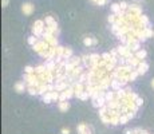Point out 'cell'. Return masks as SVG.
Masks as SVG:
<instances>
[{"label":"cell","instance_id":"cell-1","mask_svg":"<svg viewBox=\"0 0 154 134\" xmlns=\"http://www.w3.org/2000/svg\"><path fill=\"white\" fill-rule=\"evenodd\" d=\"M23 79L26 80L27 86H36V87H39L40 83H42L39 80V75L38 74H27V72H24Z\"/></svg>","mask_w":154,"mask_h":134},{"label":"cell","instance_id":"cell-2","mask_svg":"<svg viewBox=\"0 0 154 134\" xmlns=\"http://www.w3.org/2000/svg\"><path fill=\"white\" fill-rule=\"evenodd\" d=\"M126 46H127L131 50V51H138V50H141V42L137 39L135 36H131V38H127V42H126Z\"/></svg>","mask_w":154,"mask_h":134},{"label":"cell","instance_id":"cell-3","mask_svg":"<svg viewBox=\"0 0 154 134\" xmlns=\"http://www.w3.org/2000/svg\"><path fill=\"white\" fill-rule=\"evenodd\" d=\"M50 47V44L48 43H47V42H46V40H40V42H38V43H36V44H34L32 46V50H34V51H35V52H38L39 54L40 51H43V50H46V48H48Z\"/></svg>","mask_w":154,"mask_h":134},{"label":"cell","instance_id":"cell-4","mask_svg":"<svg viewBox=\"0 0 154 134\" xmlns=\"http://www.w3.org/2000/svg\"><path fill=\"white\" fill-rule=\"evenodd\" d=\"M84 90H86V87L83 86V83H80V82L74 83V91H75V97H76V98H79L80 94L83 93Z\"/></svg>","mask_w":154,"mask_h":134},{"label":"cell","instance_id":"cell-5","mask_svg":"<svg viewBox=\"0 0 154 134\" xmlns=\"http://www.w3.org/2000/svg\"><path fill=\"white\" fill-rule=\"evenodd\" d=\"M92 101V106L94 107H97V109H99V107H102V106H105L106 103V98H105V95L103 97H99V98H95V99H91Z\"/></svg>","mask_w":154,"mask_h":134},{"label":"cell","instance_id":"cell-6","mask_svg":"<svg viewBox=\"0 0 154 134\" xmlns=\"http://www.w3.org/2000/svg\"><path fill=\"white\" fill-rule=\"evenodd\" d=\"M126 11L130 12V13H134V15H142V9L138 4H129Z\"/></svg>","mask_w":154,"mask_h":134},{"label":"cell","instance_id":"cell-7","mask_svg":"<svg viewBox=\"0 0 154 134\" xmlns=\"http://www.w3.org/2000/svg\"><path fill=\"white\" fill-rule=\"evenodd\" d=\"M135 70L139 72V75H145L146 72H147V70H149V64L146 62H143V60H141V63L138 64V67H137Z\"/></svg>","mask_w":154,"mask_h":134},{"label":"cell","instance_id":"cell-8","mask_svg":"<svg viewBox=\"0 0 154 134\" xmlns=\"http://www.w3.org/2000/svg\"><path fill=\"white\" fill-rule=\"evenodd\" d=\"M22 12L24 15H31V13L34 12V4L32 3H24L22 5Z\"/></svg>","mask_w":154,"mask_h":134},{"label":"cell","instance_id":"cell-9","mask_svg":"<svg viewBox=\"0 0 154 134\" xmlns=\"http://www.w3.org/2000/svg\"><path fill=\"white\" fill-rule=\"evenodd\" d=\"M101 59H102V55H99V54H91V55H90V67L95 66Z\"/></svg>","mask_w":154,"mask_h":134},{"label":"cell","instance_id":"cell-10","mask_svg":"<svg viewBox=\"0 0 154 134\" xmlns=\"http://www.w3.org/2000/svg\"><path fill=\"white\" fill-rule=\"evenodd\" d=\"M67 87H70V86H68L66 80L64 82H55V90L56 91H64Z\"/></svg>","mask_w":154,"mask_h":134},{"label":"cell","instance_id":"cell-11","mask_svg":"<svg viewBox=\"0 0 154 134\" xmlns=\"http://www.w3.org/2000/svg\"><path fill=\"white\" fill-rule=\"evenodd\" d=\"M58 107H59V110H60L62 113H66L67 110L70 109V102H67V101H60L59 105H58Z\"/></svg>","mask_w":154,"mask_h":134},{"label":"cell","instance_id":"cell-12","mask_svg":"<svg viewBox=\"0 0 154 134\" xmlns=\"http://www.w3.org/2000/svg\"><path fill=\"white\" fill-rule=\"evenodd\" d=\"M129 50H130V48H129L126 44H121V46H118V47H117V51H118L119 56H125V55L127 54Z\"/></svg>","mask_w":154,"mask_h":134},{"label":"cell","instance_id":"cell-13","mask_svg":"<svg viewBox=\"0 0 154 134\" xmlns=\"http://www.w3.org/2000/svg\"><path fill=\"white\" fill-rule=\"evenodd\" d=\"M126 60H127V64H130V66H133V67H134V68H137V67H138V64L141 63V60H139V59L137 58L135 55H134L133 58H129V59H126Z\"/></svg>","mask_w":154,"mask_h":134},{"label":"cell","instance_id":"cell-14","mask_svg":"<svg viewBox=\"0 0 154 134\" xmlns=\"http://www.w3.org/2000/svg\"><path fill=\"white\" fill-rule=\"evenodd\" d=\"M83 43L86 47H90V46H95L98 43V40L95 39V38H88V36H86L83 40Z\"/></svg>","mask_w":154,"mask_h":134},{"label":"cell","instance_id":"cell-15","mask_svg":"<svg viewBox=\"0 0 154 134\" xmlns=\"http://www.w3.org/2000/svg\"><path fill=\"white\" fill-rule=\"evenodd\" d=\"M24 89H26V80L18 82V83L15 85V91H16V93H23Z\"/></svg>","mask_w":154,"mask_h":134},{"label":"cell","instance_id":"cell-16","mask_svg":"<svg viewBox=\"0 0 154 134\" xmlns=\"http://www.w3.org/2000/svg\"><path fill=\"white\" fill-rule=\"evenodd\" d=\"M44 40H46L50 46H52V47H56V46H58V40H56V38H55V35L48 36V38H46Z\"/></svg>","mask_w":154,"mask_h":134},{"label":"cell","instance_id":"cell-17","mask_svg":"<svg viewBox=\"0 0 154 134\" xmlns=\"http://www.w3.org/2000/svg\"><path fill=\"white\" fill-rule=\"evenodd\" d=\"M139 24H141L142 27H150V22H149V19H147V16L141 15V16H139Z\"/></svg>","mask_w":154,"mask_h":134},{"label":"cell","instance_id":"cell-18","mask_svg":"<svg viewBox=\"0 0 154 134\" xmlns=\"http://www.w3.org/2000/svg\"><path fill=\"white\" fill-rule=\"evenodd\" d=\"M121 87H122V85H121V82H119V79H111V89L114 90V91L119 90Z\"/></svg>","mask_w":154,"mask_h":134},{"label":"cell","instance_id":"cell-19","mask_svg":"<svg viewBox=\"0 0 154 134\" xmlns=\"http://www.w3.org/2000/svg\"><path fill=\"white\" fill-rule=\"evenodd\" d=\"M135 56L139 59V60H143V59L147 56V52H146V50H138L135 52Z\"/></svg>","mask_w":154,"mask_h":134},{"label":"cell","instance_id":"cell-20","mask_svg":"<svg viewBox=\"0 0 154 134\" xmlns=\"http://www.w3.org/2000/svg\"><path fill=\"white\" fill-rule=\"evenodd\" d=\"M105 98H106V102H110L113 99H115V91H106L105 93Z\"/></svg>","mask_w":154,"mask_h":134},{"label":"cell","instance_id":"cell-21","mask_svg":"<svg viewBox=\"0 0 154 134\" xmlns=\"http://www.w3.org/2000/svg\"><path fill=\"white\" fill-rule=\"evenodd\" d=\"M143 35L149 39V38H154V31L150 28V27H145L143 28Z\"/></svg>","mask_w":154,"mask_h":134},{"label":"cell","instance_id":"cell-22","mask_svg":"<svg viewBox=\"0 0 154 134\" xmlns=\"http://www.w3.org/2000/svg\"><path fill=\"white\" fill-rule=\"evenodd\" d=\"M27 91H28L30 95H38V94H39V89H38L36 86H28V87H27Z\"/></svg>","mask_w":154,"mask_h":134},{"label":"cell","instance_id":"cell-23","mask_svg":"<svg viewBox=\"0 0 154 134\" xmlns=\"http://www.w3.org/2000/svg\"><path fill=\"white\" fill-rule=\"evenodd\" d=\"M44 32V28H38V27H32V35L35 36H42Z\"/></svg>","mask_w":154,"mask_h":134},{"label":"cell","instance_id":"cell-24","mask_svg":"<svg viewBox=\"0 0 154 134\" xmlns=\"http://www.w3.org/2000/svg\"><path fill=\"white\" fill-rule=\"evenodd\" d=\"M72 56V50L68 47H64V52H63V59H70Z\"/></svg>","mask_w":154,"mask_h":134},{"label":"cell","instance_id":"cell-25","mask_svg":"<svg viewBox=\"0 0 154 134\" xmlns=\"http://www.w3.org/2000/svg\"><path fill=\"white\" fill-rule=\"evenodd\" d=\"M70 62L72 63L74 66H79L80 63H82V58H79V56H71Z\"/></svg>","mask_w":154,"mask_h":134},{"label":"cell","instance_id":"cell-26","mask_svg":"<svg viewBox=\"0 0 154 134\" xmlns=\"http://www.w3.org/2000/svg\"><path fill=\"white\" fill-rule=\"evenodd\" d=\"M50 94H51L52 102H56V101H59V97H60V93H59V91L54 90V91H50Z\"/></svg>","mask_w":154,"mask_h":134},{"label":"cell","instance_id":"cell-27","mask_svg":"<svg viewBox=\"0 0 154 134\" xmlns=\"http://www.w3.org/2000/svg\"><path fill=\"white\" fill-rule=\"evenodd\" d=\"M106 114H107V106H106V105L98 109V115H99V118H102V117L106 115Z\"/></svg>","mask_w":154,"mask_h":134},{"label":"cell","instance_id":"cell-28","mask_svg":"<svg viewBox=\"0 0 154 134\" xmlns=\"http://www.w3.org/2000/svg\"><path fill=\"white\" fill-rule=\"evenodd\" d=\"M38 89H39L40 95H43V94H46L47 91H48V89H47V83H40V86L38 87Z\"/></svg>","mask_w":154,"mask_h":134},{"label":"cell","instance_id":"cell-29","mask_svg":"<svg viewBox=\"0 0 154 134\" xmlns=\"http://www.w3.org/2000/svg\"><path fill=\"white\" fill-rule=\"evenodd\" d=\"M138 76H139V72H138V71L135 70V68H134V70H133V71L130 72V74H129V79H130V80L133 82V80H135L137 78H138Z\"/></svg>","mask_w":154,"mask_h":134},{"label":"cell","instance_id":"cell-30","mask_svg":"<svg viewBox=\"0 0 154 134\" xmlns=\"http://www.w3.org/2000/svg\"><path fill=\"white\" fill-rule=\"evenodd\" d=\"M44 72H46V66L44 64H40V66L35 67V74L40 75V74H44Z\"/></svg>","mask_w":154,"mask_h":134},{"label":"cell","instance_id":"cell-31","mask_svg":"<svg viewBox=\"0 0 154 134\" xmlns=\"http://www.w3.org/2000/svg\"><path fill=\"white\" fill-rule=\"evenodd\" d=\"M43 102L44 103H51V102H52V98H51V94H50V91H47L46 94H43Z\"/></svg>","mask_w":154,"mask_h":134},{"label":"cell","instance_id":"cell-32","mask_svg":"<svg viewBox=\"0 0 154 134\" xmlns=\"http://www.w3.org/2000/svg\"><path fill=\"white\" fill-rule=\"evenodd\" d=\"M87 129H90V127H88V126L86 125V123H80V125L78 126V127H76V130H78V133H79V134L84 133V131H86Z\"/></svg>","mask_w":154,"mask_h":134},{"label":"cell","instance_id":"cell-33","mask_svg":"<svg viewBox=\"0 0 154 134\" xmlns=\"http://www.w3.org/2000/svg\"><path fill=\"white\" fill-rule=\"evenodd\" d=\"M129 122V117L126 115V114H121V117H119V123L121 125H125V123H127Z\"/></svg>","mask_w":154,"mask_h":134},{"label":"cell","instance_id":"cell-34","mask_svg":"<svg viewBox=\"0 0 154 134\" xmlns=\"http://www.w3.org/2000/svg\"><path fill=\"white\" fill-rule=\"evenodd\" d=\"M82 62L84 63V67H88L90 68V55H83L82 56Z\"/></svg>","mask_w":154,"mask_h":134},{"label":"cell","instance_id":"cell-35","mask_svg":"<svg viewBox=\"0 0 154 134\" xmlns=\"http://www.w3.org/2000/svg\"><path fill=\"white\" fill-rule=\"evenodd\" d=\"M34 27H38V28H44V27H46V23H44V20H35Z\"/></svg>","mask_w":154,"mask_h":134},{"label":"cell","instance_id":"cell-36","mask_svg":"<svg viewBox=\"0 0 154 134\" xmlns=\"http://www.w3.org/2000/svg\"><path fill=\"white\" fill-rule=\"evenodd\" d=\"M44 23H46V26H51V24H54V23H55V20H54L52 16H46V19H44Z\"/></svg>","mask_w":154,"mask_h":134},{"label":"cell","instance_id":"cell-37","mask_svg":"<svg viewBox=\"0 0 154 134\" xmlns=\"http://www.w3.org/2000/svg\"><path fill=\"white\" fill-rule=\"evenodd\" d=\"M39 55L42 56V58L47 59V58H48V55H50V47H48V48H46V50H43V51H40Z\"/></svg>","mask_w":154,"mask_h":134},{"label":"cell","instance_id":"cell-38","mask_svg":"<svg viewBox=\"0 0 154 134\" xmlns=\"http://www.w3.org/2000/svg\"><path fill=\"white\" fill-rule=\"evenodd\" d=\"M115 67H117V66H114V64H113L111 62H107V64H106V67H105V70H106L107 72H111V71H113V70L115 68Z\"/></svg>","mask_w":154,"mask_h":134},{"label":"cell","instance_id":"cell-39","mask_svg":"<svg viewBox=\"0 0 154 134\" xmlns=\"http://www.w3.org/2000/svg\"><path fill=\"white\" fill-rule=\"evenodd\" d=\"M78 82H80V83H86V82H87V74L82 72V74L79 75V78H78Z\"/></svg>","mask_w":154,"mask_h":134},{"label":"cell","instance_id":"cell-40","mask_svg":"<svg viewBox=\"0 0 154 134\" xmlns=\"http://www.w3.org/2000/svg\"><path fill=\"white\" fill-rule=\"evenodd\" d=\"M36 38H38V36H35V35L30 36V38H28V44H31V46L36 44V43H38V39H36Z\"/></svg>","mask_w":154,"mask_h":134},{"label":"cell","instance_id":"cell-41","mask_svg":"<svg viewBox=\"0 0 154 134\" xmlns=\"http://www.w3.org/2000/svg\"><path fill=\"white\" fill-rule=\"evenodd\" d=\"M119 117L121 115H114V117H111V121H110V123L111 125H119Z\"/></svg>","mask_w":154,"mask_h":134},{"label":"cell","instance_id":"cell-42","mask_svg":"<svg viewBox=\"0 0 154 134\" xmlns=\"http://www.w3.org/2000/svg\"><path fill=\"white\" fill-rule=\"evenodd\" d=\"M111 11H113V13H119L122 9H121L119 4H113V5H111Z\"/></svg>","mask_w":154,"mask_h":134},{"label":"cell","instance_id":"cell-43","mask_svg":"<svg viewBox=\"0 0 154 134\" xmlns=\"http://www.w3.org/2000/svg\"><path fill=\"white\" fill-rule=\"evenodd\" d=\"M111 58H113V55H111L110 52H105V54H102V59H105L106 62H110Z\"/></svg>","mask_w":154,"mask_h":134},{"label":"cell","instance_id":"cell-44","mask_svg":"<svg viewBox=\"0 0 154 134\" xmlns=\"http://www.w3.org/2000/svg\"><path fill=\"white\" fill-rule=\"evenodd\" d=\"M88 98H90V95H88V93H87V91H86V90H84L83 93L80 94V97H79V99H80V101H87Z\"/></svg>","mask_w":154,"mask_h":134},{"label":"cell","instance_id":"cell-45","mask_svg":"<svg viewBox=\"0 0 154 134\" xmlns=\"http://www.w3.org/2000/svg\"><path fill=\"white\" fill-rule=\"evenodd\" d=\"M101 119H102V122H103V123H106V125H107V123H110L111 117L109 115V114H106V115H103V117H102Z\"/></svg>","mask_w":154,"mask_h":134},{"label":"cell","instance_id":"cell-46","mask_svg":"<svg viewBox=\"0 0 154 134\" xmlns=\"http://www.w3.org/2000/svg\"><path fill=\"white\" fill-rule=\"evenodd\" d=\"M24 72H27V74H35V68L31 66H26L24 67Z\"/></svg>","mask_w":154,"mask_h":134},{"label":"cell","instance_id":"cell-47","mask_svg":"<svg viewBox=\"0 0 154 134\" xmlns=\"http://www.w3.org/2000/svg\"><path fill=\"white\" fill-rule=\"evenodd\" d=\"M107 20H109V23H115V20H117V15L115 13H111V15H109V18H107Z\"/></svg>","mask_w":154,"mask_h":134},{"label":"cell","instance_id":"cell-48","mask_svg":"<svg viewBox=\"0 0 154 134\" xmlns=\"http://www.w3.org/2000/svg\"><path fill=\"white\" fill-rule=\"evenodd\" d=\"M119 7H121V9H122V11H126V9H127V7H129V4L126 3V1H121V3H119Z\"/></svg>","mask_w":154,"mask_h":134},{"label":"cell","instance_id":"cell-49","mask_svg":"<svg viewBox=\"0 0 154 134\" xmlns=\"http://www.w3.org/2000/svg\"><path fill=\"white\" fill-rule=\"evenodd\" d=\"M60 101H68V98H67V94L64 93V91H62L60 93V97H59V102Z\"/></svg>","mask_w":154,"mask_h":134},{"label":"cell","instance_id":"cell-50","mask_svg":"<svg viewBox=\"0 0 154 134\" xmlns=\"http://www.w3.org/2000/svg\"><path fill=\"white\" fill-rule=\"evenodd\" d=\"M135 114H137V113H134V111H131V110H130V111H129L127 114H126V115L129 117V119H133V118L135 117Z\"/></svg>","mask_w":154,"mask_h":134},{"label":"cell","instance_id":"cell-51","mask_svg":"<svg viewBox=\"0 0 154 134\" xmlns=\"http://www.w3.org/2000/svg\"><path fill=\"white\" fill-rule=\"evenodd\" d=\"M134 102H135L137 105H138V106H142V103H143V99H142V98H139V97H138V98H137L135 101H134Z\"/></svg>","mask_w":154,"mask_h":134},{"label":"cell","instance_id":"cell-52","mask_svg":"<svg viewBox=\"0 0 154 134\" xmlns=\"http://www.w3.org/2000/svg\"><path fill=\"white\" fill-rule=\"evenodd\" d=\"M47 89H48V91H54V90H55V85H52V83H47Z\"/></svg>","mask_w":154,"mask_h":134},{"label":"cell","instance_id":"cell-53","mask_svg":"<svg viewBox=\"0 0 154 134\" xmlns=\"http://www.w3.org/2000/svg\"><path fill=\"white\" fill-rule=\"evenodd\" d=\"M141 131H142V129H139V127H137V129L133 130V134H141Z\"/></svg>","mask_w":154,"mask_h":134},{"label":"cell","instance_id":"cell-54","mask_svg":"<svg viewBox=\"0 0 154 134\" xmlns=\"http://www.w3.org/2000/svg\"><path fill=\"white\" fill-rule=\"evenodd\" d=\"M106 3H107L106 0H98V1H97V4H98V5H105Z\"/></svg>","mask_w":154,"mask_h":134},{"label":"cell","instance_id":"cell-55","mask_svg":"<svg viewBox=\"0 0 154 134\" xmlns=\"http://www.w3.org/2000/svg\"><path fill=\"white\" fill-rule=\"evenodd\" d=\"M62 134H70V129H66V127H63V129H62Z\"/></svg>","mask_w":154,"mask_h":134},{"label":"cell","instance_id":"cell-56","mask_svg":"<svg viewBox=\"0 0 154 134\" xmlns=\"http://www.w3.org/2000/svg\"><path fill=\"white\" fill-rule=\"evenodd\" d=\"M8 3H9V0H1V5H3V7H7Z\"/></svg>","mask_w":154,"mask_h":134},{"label":"cell","instance_id":"cell-57","mask_svg":"<svg viewBox=\"0 0 154 134\" xmlns=\"http://www.w3.org/2000/svg\"><path fill=\"white\" fill-rule=\"evenodd\" d=\"M125 134H133V130H125Z\"/></svg>","mask_w":154,"mask_h":134},{"label":"cell","instance_id":"cell-58","mask_svg":"<svg viewBox=\"0 0 154 134\" xmlns=\"http://www.w3.org/2000/svg\"><path fill=\"white\" fill-rule=\"evenodd\" d=\"M82 134H91V131H90V129H87L84 133H82Z\"/></svg>","mask_w":154,"mask_h":134},{"label":"cell","instance_id":"cell-59","mask_svg":"<svg viewBox=\"0 0 154 134\" xmlns=\"http://www.w3.org/2000/svg\"><path fill=\"white\" fill-rule=\"evenodd\" d=\"M150 85H151V87H153V89H154V78H153V79H151V83H150Z\"/></svg>","mask_w":154,"mask_h":134},{"label":"cell","instance_id":"cell-60","mask_svg":"<svg viewBox=\"0 0 154 134\" xmlns=\"http://www.w3.org/2000/svg\"><path fill=\"white\" fill-rule=\"evenodd\" d=\"M141 134H149V133H147L146 130H142V131H141Z\"/></svg>","mask_w":154,"mask_h":134},{"label":"cell","instance_id":"cell-61","mask_svg":"<svg viewBox=\"0 0 154 134\" xmlns=\"http://www.w3.org/2000/svg\"><path fill=\"white\" fill-rule=\"evenodd\" d=\"M106 1H109V0H106Z\"/></svg>","mask_w":154,"mask_h":134}]
</instances>
